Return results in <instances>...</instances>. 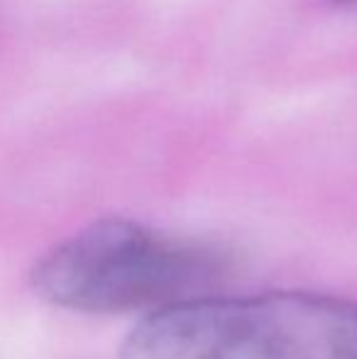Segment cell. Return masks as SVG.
Returning <instances> with one entry per match:
<instances>
[{"instance_id": "obj_1", "label": "cell", "mask_w": 357, "mask_h": 359, "mask_svg": "<svg viewBox=\"0 0 357 359\" xmlns=\"http://www.w3.org/2000/svg\"><path fill=\"white\" fill-rule=\"evenodd\" d=\"M120 359H357V303L309 291L189 298L149 313Z\"/></svg>"}, {"instance_id": "obj_2", "label": "cell", "mask_w": 357, "mask_h": 359, "mask_svg": "<svg viewBox=\"0 0 357 359\" xmlns=\"http://www.w3.org/2000/svg\"><path fill=\"white\" fill-rule=\"evenodd\" d=\"M235 271L230 252L179 240L123 217L83 227L32 269L44 301L79 313L154 311L198 298Z\"/></svg>"}, {"instance_id": "obj_3", "label": "cell", "mask_w": 357, "mask_h": 359, "mask_svg": "<svg viewBox=\"0 0 357 359\" xmlns=\"http://www.w3.org/2000/svg\"><path fill=\"white\" fill-rule=\"evenodd\" d=\"M343 3H357V0H343Z\"/></svg>"}]
</instances>
